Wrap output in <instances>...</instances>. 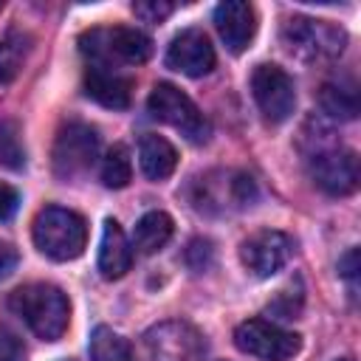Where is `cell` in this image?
<instances>
[{
	"label": "cell",
	"mask_w": 361,
	"mask_h": 361,
	"mask_svg": "<svg viewBox=\"0 0 361 361\" xmlns=\"http://www.w3.org/2000/svg\"><path fill=\"white\" fill-rule=\"evenodd\" d=\"M8 307L28 324V330L42 341H56L68 330L71 305L68 296L48 282H31L11 293Z\"/></svg>",
	"instance_id": "obj_1"
},
{
	"label": "cell",
	"mask_w": 361,
	"mask_h": 361,
	"mask_svg": "<svg viewBox=\"0 0 361 361\" xmlns=\"http://www.w3.org/2000/svg\"><path fill=\"white\" fill-rule=\"evenodd\" d=\"M34 245L56 262H68L76 259L85 251L87 243V223L82 214L62 209V206H45L37 217H34V228H31Z\"/></svg>",
	"instance_id": "obj_2"
},
{
	"label": "cell",
	"mask_w": 361,
	"mask_h": 361,
	"mask_svg": "<svg viewBox=\"0 0 361 361\" xmlns=\"http://www.w3.org/2000/svg\"><path fill=\"white\" fill-rule=\"evenodd\" d=\"M79 48L87 65H141L152 54V39L130 25L116 28H93L79 37Z\"/></svg>",
	"instance_id": "obj_3"
},
{
	"label": "cell",
	"mask_w": 361,
	"mask_h": 361,
	"mask_svg": "<svg viewBox=\"0 0 361 361\" xmlns=\"http://www.w3.org/2000/svg\"><path fill=\"white\" fill-rule=\"evenodd\" d=\"M203 336L186 322H161L149 327L135 347H130L127 361H203Z\"/></svg>",
	"instance_id": "obj_4"
},
{
	"label": "cell",
	"mask_w": 361,
	"mask_h": 361,
	"mask_svg": "<svg viewBox=\"0 0 361 361\" xmlns=\"http://www.w3.org/2000/svg\"><path fill=\"white\" fill-rule=\"evenodd\" d=\"M282 42L299 59H333L344 51L347 34L327 20L293 17L282 25Z\"/></svg>",
	"instance_id": "obj_5"
},
{
	"label": "cell",
	"mask_w": 361,
	"mask_h": 361,
	"mask_svg": "<svg viewBox=\"0 0 361 361\" xmlns=\"http://www.w3.org/2000/svg\"><path fill=\"white\" fill-rule=\"evenodd\" d=\"M147 107H149V113H152L158 121L175 127V130L183 133L192 144H203V141L209 138V121H206V116H203V113L197 110V104H195L183 90H178L175 85L158 82V85L152 87L149 99H147Z\"/></svg>",
	"instance_id": "obj_6"
},
{
	"label": "cell",
	"mask_w": 361,
	"mask_h": 361,
	"mask_svg": "<svg viewBox=\"0 0 361 361\" xmlns=\"http://www.w3.org/2000/svg\"><path fill=\"white\" fill-rule=\"evenodd\" d=\"M99 155V133L90 124L82 121H71L59 130L56 141H54V172L62 180H73L82 178Z\"/></svg>",
	"instance_id": "obj_7"
},
{
	"label": "cell",
	"mask_w": 361,
	"mask_h": 361,
	"mask_svg": "<svg viewBox=\"0 0 361 361\" xmlns=\"http://www.w3.org/2000/svg\"><path fill=\"white\" fill-rule=\"evenodd\" d=\"M234 344L240 353L254 355L259 361H288L302 347L296 333H290L268 319H248V322L237 324Z\"/></svg>",
	"instance_id": "obj_8"
},
{
	"label": "cell",
	"mask_w": 361,
	"mask_h": 361,
	"mask_svg": "<svg viewBox=\"0 0 361 361\" xmlns=\"http://www.w3.org/2000/svg\"><path fill=\"white\" fill-rule=\"evenodd\" d=\"M251 93H254V102H257L259 113L265 116V121L282 124L293 116L296 87H293V79L279 65H271V62L257 65L251 73Z\"/></svg>",
	"instance_id": "obj_9"
},
{
	"label": "cell",
	"mask_w": 361,
	"mask_h": 361,
	"mask_svg": "<svg viewBox=\"0 0 361 361\" xmlns=\"http://www.w3.org/2000/svg\"><path fill=\"white\" fill-rule=\"evenodd\" d=\"M307 161H310V178L322 192L333 197H344L358 189V158L353 149L327 144L307 152Z\"/></svg>",
	"instance_id": "obj_10"
},
{
	"label": "cell",
	"mask_w": 361,
	"mask_h": 361,
	"mask_svg": "<svg viewBox=\"0 0 361 361\" xmlns=\"http://www.w3.org/2000/svg\"><path fill=\"white\" fill-rule=\"evenodd\" d=\"M290 254H293V240L276 228H259L251 237H245L240 245V259L245 271L259 279H268L276 271H282Z\"/></svg>",
	"instance_id": "obj_11"
},
{
	"label": "cell",
	"mask_w": 361,
	"mask_h": 361,
	"mask_svg": "<svg viewBox=\"0 0 361 361\" xmlns=\"http://www.w3.org/2000/svg\"><path fill=\"white\" fill-rule=\"evenodd\" d=\"M166 65L183 76H206L214 68V48L200 28L180 31L166 48Z\"/></svg>",
	"instance_id": "obj_12"
},
{
	"label": "cell",
	"mask_w": 361,
	"mask_h": 361,
	"mask_svg": "<svg viewBox=\"0 0 361 361\" xmlns=\"http://www.w3.org/2000/svg\"><path fill=\"white\" fill-rule=\"evenodd\" d=\"M214 28L231 54H243L257 34V14L245 0H226L214 8Z\"/></svg>",
	"instance_id": "obj_13"
},
{
	"label": "cell",
	"mask_w": 361,
	"mask_h": 361,
	"mask_svg": "<svg viewBox=\"0 0 361 361\" xmlns=\"http://www.w3.org/2000/svg\"><path fill=\"white\" fill-rule=\"evenodd\" d=\"M85 93L110 110H124L130 104L133 79L110 65H87L85 71Z\"/></svg>",
	"instance_id": "obj_14"
},
{
	"label": "cell",
	"mask_w": 361,
	"mask_h": 361,
	"mask_svg": "<svg viewBox=\"0 0 361 361\" xmlns=\"http://www.w3.org/2000/svg\"><path fill=\"white\" fill-rule=\"evenodd\" d=\"M133 265V245L124 234V228L107 217L102 226V243H99V271L104 279H121Z\"/></svg>",
	"instance_id": "obj_15"
},
{
	"label": "cell",
	"mask_w": 361,
	"mask_h": 361,
	"mask_svg": "<svg viewBox=\"0 0 361 361\" xmlns=\"http://www.w3.org/2000/svg\"><path fill=\"white\" fill-rule=\"evenodd\" d=\"M138 161H141V172L149 180H166L178 166V149L164 135L147 133L138 141Z\"/></svg>",
	"instance_id": "obj_16"
},
{
	"label": "cell",
	"mask_w": 361,
	"mask_h": 361,
	"mask_svg": "<svg viewBox=\"0 0 361 361\" xmlns=\"http://www.w3.org/2000/svg\"><path fill=\"white\" fill-rule=\"evenodd\" d=\"M319 107L324 116L350 121L358 116V90L353 79H330L319 87Z\"/></svg>",
	"instance_id": "obj_17"
},
{
	"label": "cell",
	"mask_w": 361,
	"mask_h": 361,
	"mask_svg": "<svg viewBox=\"0 0 361 361\" xmlns=\"http://www.w3.org/2000/svg\"><path fill=\"white\" fill-rule=\"evenodd\" d=\"M172 237V217L166 212H147L135 228H133V248L138 254H155L161 251Z\"/></svg>",
	"instance_id": "obj_18"
},
{
	"label": "cell",
	"mask_w": 361,
	"mask_h": 361,
	"mask_svg": "<svg viewBox=\"0 0 361 361\" xmlns=\"http://www.w3.org/2000/svg\"><path fill=\"white\" fill-rule=\"evenodd\" d=\"M90 361H127L130 358V344L121 338L116 330L99 324L90 333Z\"/></svg>",
	"instance_id": "obj_19"
},
{
	"label": "cell",
	"mask_w": 361,
	"mask_h": 361,
	"mask_svg": "<svg viewBox=\"0 0 361 361\" xmlns=\"http://www.w3.org/2000/svg\"><path fill=\"white\" fill-rule=\"evenodd\" d=\"M133 178V161H130V149L124 144H113L107 149V155L102 158V180L110 189H124Z\"/></svg>",
	"instance_id": "obj_20"
},
{
	"label": "cell",
	"mask_w": 361,
	"mask_h": 361,
	"mask_svg": "<svg viewBox=\"0 0 361 361\" xmlns=\"http://www.w3.org/2000/svg\"><path fill=\"white\" fill-rule=\"evenodd\" d=\"M25 54H28V39L23 34H8L6 39H0V85H8L20 73Z\"/></svg>",
	"instance_id": "obj_21"
},
{
	"label": "cell",
	"mask_w": 361,
	"mask_h": 361,
	"mask_svg": "<svg viewBox=\"0 0 361 361\" xmlns=\"http://www.w3.org/2000/svg\"><path fill=\"white\" fill-rule=\"evenodd\" d=\"M0 166L6 169L25 166V147L20 141V127L11 118H0Z\"/></svg>",
	"instance_id": "obj_22"
},
{
	"label": "cell",
	"mask_w": 361,
	"mask_h": 361,
	"mask_svg": "<svg viewBox=\"0 0 361 361\" xmlns=\"http://www.w3.org/2000/svg\"><path fill=\"white\" fill-rule=\"evenodd\" d=\"M302 302H305V293H302V282L296 279V285H293V282L285 285V288L271 299L268 316H271V319H282V322L296 319V316L302 313Z\"/></svg>",
	"instance_id": "obj_23"
},
{
	"label": "cell",
	"mask_w": 361,
	"mask_h": 361,
	"mask_svg": "<svg viewBox=\"0 0 361 361\" xmlns=\"http://www.w3.org/2000/svg\"><path fill=\"white\" fill-rule=\"evenodd\" d=\"M172 11H175V6L164 3V0H138V3H133V14L138 20H144V23H161Z\"/></svg>",
	"instance_id": "obj_24"
},
{
	"label": "cell",
	"mask_w": 361,
	"mask_h": 361,
	"mask_svg": "<svg viewBox=\"0 0 361 361\" xmlns=\"http://www.w3.org/2000/svg\"><path fill=\"white\" fill-rule=\"evenodd\" d=\"M23 358H25L23 341L11 330L0 327V361H23Z\"/></svg>",
	"instance_id": "obj_25"
},
{
	"label": "cell",
	"mask_w": 361,
	"mask_h": 361,
	"mask_svg": "<svg viewBox=\"0 0 361 361\" xmlns=\"http://www.w3.org/2000/svg\"><path fill=\"white\" fill-rule=\"evenodd\" d=\"M20 206V192L0 180V220H8Z\"/></svg>",
	"instance_id": "obj_26"
},
{
	"label": "cell",
	"mask_w": 361,
	"mask_h": 361,
	"mask_svg": "<svg viewBox=\"0 0 361 361\" xmlns=\"http://www.w3.org/2000/svg\"><path fill=\"white\" fill-rule=\"evenodd\" d=\"M195 257H200V262H195L192 268H195V271H203V268L212 262V243H209V240H195V243L189 245V251H186V259L192 262Z\"/></svg>",
	"instance_id": "obj_27"
},
{
	"label": "cell",
	"mask_w": 361,
	"mask_h": 361,
	"mask_svg": "<svg viewBox=\"0 0 361 361\" xmlns=\"http://www.w3.org/2000/svg\"><path fill=\"white\" fill-rule=\"evenodd\" d=\"M17 265V248L0 240V279H6Z\"/></svg>",
	"instance_id": "obj_28"
},
{
	"label": "cell",
	"mask_w": 361,
	"mask_h": 361,
	"mask_svg": "<svg viewBox=\"0 0 361 361\" xmlns=\"http://www.w3.org/2000/svg\"><path fill=\"white\" fill-rule=\"evenodd\" d=\"M338 274L344 276V279H355V274H358V248H350L341 259H338Z\"/></svg>",
	"instance_id": "obj_29"
},
{
	"label": "cell",
	"mask_w": 361,
	"mask_h": 361,
	"mask_svg": "<svg viewBox=\"0 0 361 361\" xmlns=\"http://www.w3.org/2000/svg\"><path fill=\"white\" fill-rule=\"evenodd\" d=\"M338 361H350V358H338Z\"/></svg>",
	"instance_id": "obj_30"
}]
</instances>
